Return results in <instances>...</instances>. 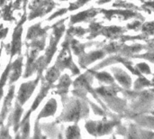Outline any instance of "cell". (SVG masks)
<instances>
[{
	"mask_svg": "<svg viewBox=\"0 0 154 139\" xmlns=\"http://www.w3.org/2000/svg\"><path fill=\"white\" fill-rule=\"evenodd\" d=\"M26 20V14L24 13L21 21L16 25L14 33H13V39L12 43L10 44V53L11 58L15 54H21V49H22V33H23V24Z\"/></svg>",
	"mask_w": 154,
	"mask_h": 139,
	"instance_id": "obj_1",
	"label": "cell"
},
{
	"mask_svg": "<svg viewBox=\"0 0 154 139\" xmlns=\"http://www.w3.org/2000/svg\"><path fill=\"white\" fill-rule=\"evenodd\" d=\"M41 79V76L38 75L37 78L34 81H32L30 82H26V83H23L20 86V90L18 91L17 97H16V100L23 106L25 104V102L30 99V97L32 96L34 89L36 88V86L38 85V82Z\"/></svg>",
	"mask_w": 154,
	"mask_h": 139,
	"instance_id": "obj_2",
	"label": "cell"
},
{
	"mask_svg": "<svg viewBox=\"0 0 154 139\" xmlns=\"http://www.w3.org/2000/svg\"><path fill=\"white\" fill-rule=\"evenodd\" d=\"M22 105L16 100L15 102V106H14V109L12 111L11 115L9 116V118H8V122H7V125L8 126H11L13 125L14 126V131L15 133L18 132V129L20 128V120H21V116L23 112V108L21 107Z\"/></svg>",
	"mask_w": 154,
	"mask_h": 139,
	"instance_id": "obj_3",
	"label": "cell"
},
{
	"mask_svg": "<svg viewBox=\"0 0 154 139\" xmlns=\"http://www.w3.org/2000/svg\"><path fill=\"white\" fill-rule=\"evenodd\" d=\"M23 56L20 54V56L14 62V63H11V70L9 73V84H13L15 82L22 74V66H23Z\"/></svg>",
	"mask_w": 154,
	"mask_h": 139,
	"instance_id": "obj_4",
	"label": "cell"
},
{
	"mask_svg": "<svg viewBox=\"0 0 154 139\" xmlns=\"http://www.w3.org/2000/svg\"><path fill=\"white\" fill-rule=\"evenodd\" d=\"M14 88H15L14 85H11L10 89L8 90L7 96L5 98L3 108H2V110H1V113H0V127L3 125V122L5 119L6 115H7V113L9 111V109L11 107V102H12V100L14 99Z\"/></svg>",
	"mask_w": 154,
	"mask_h": 139,
	"instance_id": "obj_5",
	"label": "cell"
},
{
	"mask_svg": "<svg viewBox=\"0 0 154 139\" xmlns=\"http://www.w3.org/2000/svg\"><path fill=\"white\" fill-rule=\"evenodd\" d=\"M47 29H48V27H46L44 29L41 28V23H38V24L31 26L29 28L27 35H26V41H31V40L42 38V37H45Z\"/></svg>",
	"mask_w": 154,
	"mask_h": 139,
	"instance_id": "obj_6",
	"label": "cell"
},
{
	"mask_svg": "<svg viewBox=\"0 0 154 139\" xmlns=\"http://www.w3.org/2000/svg\"><path fill=\"white\" fill-rule=\"evenodd\" d=\"M51 86V83H49L48 81L45 82L44 81L42 80V89H41V90H40L38 96H37L36 99L34 100V101H33V103H32V107H31V109H30V111L32 112V111H34V110L39 107V105L41 104L42 100L46 97V95H47V93H48V91H49Z\"/></svg>",
	"mask_w": 154,
	"mask_h": 139,
	"instance_id": "obj_7",
	"label": "cell"
},
{
	"mask_svg": "<svg viewBox=\"0 0 154 139\" xmlns=\"http://www.w3.org/2000/svg\"><path fill=\"white\" fill-rule=\"evenodd\" d=\"M56 109H57V102H56V100L54 99L50 100L46 103L44 108L42 109L40 114L38 115L36 120L39 121L42 118H47V117H50V116H53L55 111H56Z\"/></svg>",
	"mask_w": 154,
	"mask_h": 139,
	"instance_id": "obj_8",
	"label": "cell"
},
{
	"mask_svg": "<svg viewBox=\"0 0 154 139\" xmlns=\"http://www.w3.org/2000/svg\"><path fill=\"white\" fill-rule=\"evenodd\" d=\"M32 114V111L29 110L25 117L22 119L20 122V134H22L20 137H29V132H30V116Z\"/></svg>",
	"mask_w": 154,
	"mask_h": 139,
	"instance_id": "obj_9",
	"label": "cell"
},
{
	"mask_svg": "<svg viewBox=\"0 0 154 139\" xmlns=\"http://www.w3.org/2000/svg\"><path fill=\"white\" fill-rule=\"evenodd\" d=\"M11 63H12V58L10 59L9 63L7 64V67L5 70V71L3 72L2 77L0 79V100L2 99V96H3V93H4V89L3 88L5 85L7 79L9 78V73H10V70H11Z\"/></svg>",
	"mask_w": 154,
	"mask_h": 139,
	"instance_id": "obj_10",
	"label": "cell"
},
{
	"mask_svg": "<svg viewBox=\"0 0 154 139\" xmlns=\"http://www.w3.org/2000/svg\"><path fill=\"white\" fill-rule=\"evenodd\" d=\"M59 75H60L59 70L57 69V67L53 66L52 68H51V69L47 71L46 76H45V81H48L49 83L52 84V83L59 78Z\"/></svg>",
	"mask_w": 154,
	"mask_h": 139,
	"instance_id": "obj_11",
	"label": "cell"
},
{
	"mask_svg": "<svg viewBox=\"0 0 154 139\" xmlns=\"http://www.w3.org/2000/svg\"><path fill=\"white\" fill-rule=\"evenodd\" d=\"M79 130L78 129V128L76 126L74 127H70L69 128L68 131H67V137H79Z\"/></svg>",
	"mask_w": 154,
	"mask_h": 139,
	"instance_id": "obj_12",
	"label": "cell"
},
{
	"mask_svg": "<svg viewBox=\"0 0 154 139\" xmlns=\"http://www.w3.org/2000/svg\"><path fill=\"white\" fill-rule=\"evenodd\" d=\"M4 19L5 20H12L13 17H12V8H11V5H6L4 9Z\"/></svg>",
	"mask_w": 154,
	"mask_h": 139,
	"instance_id": "obj_13",
	"label": "cell"
},
{
	"mask_svg": "<svg viewBox=\"0 0 154 139\" xmlns=\"http://www.w3.org/2000/svg\"><path fill=\"white\" fill-rule=\"evenodd\" d=\"M9 127L10 126H6V127H2L1 128V131H0V137H3V138H5V137H11L9 136Z\"/></svg>",
	"mask_w": 154,
	"mask_h": 139,
	"instance_id": "obj_14",
	"label": "cell"
},
{
	"mask_svg": "<svg viewBox=\"0 0 154 139\" xmlns=\"http://www.w3.org/2000/svg\"><path fill=\"white\" fill-rule=\"evenodd\" d=\"M65 12H66V10H64V9H62V10H60L59 12H56L55 14H53L51 15V17L48 18V20H49V21H51V20H52L53 18H55L56 16H58V15H60V14H64Z\"/></svg>",
	"mask_w": 154,
	"mask_h": 139,
	"instance_id": "obj_15",
	"label": "cell"
},
{
	"mask_svg": "<svg viewBox=\"0 0 154 139\" xmlns=\"http://www.w3.org/2000/svg\"><path fill=\"white\" fill-rule=\"evenodd\" d=\"M138 66H139V69H141V70L143 71L144 72H149V71H150L149 67H148V65H146V64H139Z\"/></svg>",
	"mask_w": 154,
	"mask_h": 139,
	"instance_id": "obj_16",
	"label": "cell"
},
{
	"mask_svg": "<svg viewBox=\"0 0 154 139\" xmlns=\"http://www.w3.org/2000/svg\"><path fill=\"white\" fill-rule=\"evenodd\" d=\"M3 46H4V43H2V46L0 47V55H1V52H2V49H3Z\"/></svg>",
	"mask_w": 154,
	"mask_h": 139,
	"instance_id": "obj_17",
	"label": "cell"
}]
</instances>
